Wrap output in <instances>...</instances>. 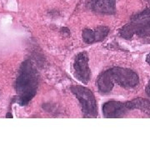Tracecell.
I'll list each match as a JSON object with an SVG mask.
<instances>
[{
	"instance_id": "12",
	"label": "cell",
	"mask_w": 150,
	"mask_h": 150,
	"mask_svg": "<svg viewBox=\"0 0 150 150\" xmlns=\"http://www.w3.org/2000/svg\"><path fill=\"white\" fill-rule=\"evenodd\" d=\"M9 117H10V118H13V115L11 114L10 112H8L7 115H6V118H9Z\"/></svg>"
},
{
	"instance_id": "5",
	"label": "cell",
	"mask_w": 150,
	"mask_h": 150,
	"mask_svg": "<svg viewBox=\"0 0 150 150\" xmlns=\"http://www.w3.org/2000/svg\"><path fill=\"white\" fill-rule=\"evenodd\" d=\"M89 59L86 52H81L76 56L74 62V73L78 80L87 84L91 78V70L88 65Z\"/></svg>"
},
{
	"instance_id": "6",
	"label": "cell",
	"mask_w": 150,
	"mask_h": 150,
	"mask_svg": "<svg viewBox=\"0 0 150 150\" xmlns=\"http://www.w3.org/2000/svg\"><path fill=\"white\" fill-rule=\"evenodd\" d=\"M129 111L126 103L109 101L105 103L103 106V113L106 118H118L123 117Z\"/></svg>"
},
{
	"instance_id": "4",
	"label": "cell",
	"mask_w": 150,
	"mask_h": 150,
	"mask_svg": "<svg viewBox=\"0 0 150 150\" xmlns=\"http://www.w3.org/2000/svg\"><path fill=\"white\" fill-rule=\"evenodd\" d=\"M119 33L126 39H130L134 36L142 38H150V15L135 17L129 23L123 26Z\"/></svg>"
},
{
	"instance_id": "2",
	"label": "cell",
	"mask_w": 150,
	"mask_h": 150,
	"mask_svg": "<svg viewBox=\"0 0 150 150\" xmlns=\"http://www.w3.org/2000/svg\"><path fill=\"white\" fill-rule=\"evenodd\" d=\"M139 75L129 69L114 67L102 73L97 81L98 91L102 93H109L115 83L121 87L130 88L139 84Z\"/></svg>"
},
{
	"instance_id": "7",
	"label": "cell",
	"mask_w": 150,
	"mask_h": 150,
	"mask_svg": "<svg viewBox=\"0 0 150 150\" xmlns=\"http://www.w3.org/2000/svg\"><path fill=\"white\" fill-rule=\"evenodd\" d=\"M90 8L102 14H113L116 12V0H91Z\"/></svg>"
},
{
	"instance_id": "11",
	"label": "cell",
	"mask_w": 150,
	"mask_h": 150,
	"mask_svg": "<svg viewBox=\"0 0 150 150\" xmlns=\"http://www.w3.org/2000/svg\"><path fill=\"white\" fill-rule=\"evenodd\" d=\"M146 61H147V63L150 65V54L147 56V58H146Z\"/></svg>"
},
{
	"instance_id": "10",
	"label": "cell",
	"mask_w": 150,
	"mask_h": 150,
	"mask_svg": "<svg viewBox=\"0 0 150 150\" xmlns=\"http://www.w3.org/2000/svg\"><path fill=\"white\" fill-rule=\"evenodd\" d=\"M146 93L150 97V80L149 81L148 84L146 86Z\"/></svg>"
},
{
	"instance_id": "9",
	"label": "cell",
	"mask_w": 150,
	"mask_h": 150,
	"mask_svg": "<svg viewBox=\"0 0 150 150\" xmlns=\"http://www.w3.org/2000/svg\"><path fill=\"white\" fill-rule=\"evenodd\" d=\"M82 37L83 41L86 43H93L97 42L96 38V33L95 30H93V29H89V28H86L83 31V34H82Z\"/></svg>"
},
{
	"instance_id": "8",
	"label": "cell",
	"mask_w": 150,
	"mask_h": 150,
	"mask_svg": "<svg viewBox=\"0 0 150 150\" xmlns=\"http://www.w3.org/2000/svg\"><path fill=\"white\" fill-rule=\"evenodd\" d=\"M127 106L129 108V110L134 109H139L142 112H145L147 114L150 115V101L144 98H135L132 101L126 102Z\"/></svg>"
},
{
	"instance_id": "1",
	"label": "cell",
	"mask_w": 150,
	"mask_h": 150,
	"mask_svg": "<svg viewBox=\"0 0 150 150\" xmlns=\"http://www.w3.org/2000/svg\"><path fill=\"white\" fill-rule=\"evenodd\" d=\"M38 87V74L32 62L27 59L22 64L16 79L17 102L26 106L35 97Z\"/></svg>"
},
{
	"instance_id": "3",
	"label": "cell",
	"mask_w": 150,
	"mask_h": 150,
	"mask_svg": "<svg viewBox=\"0 0 150 150\" xmlns=\"http://www.w3.org/2000/svg\"><path fill=\"white\" fill-rule=\"evenodd\" d=\"M71 91L80 103L84 116L88 118H96L98 112V104L91 90L83 86L75 85L71 88Z\"/></svg>"
}]
</instances>
